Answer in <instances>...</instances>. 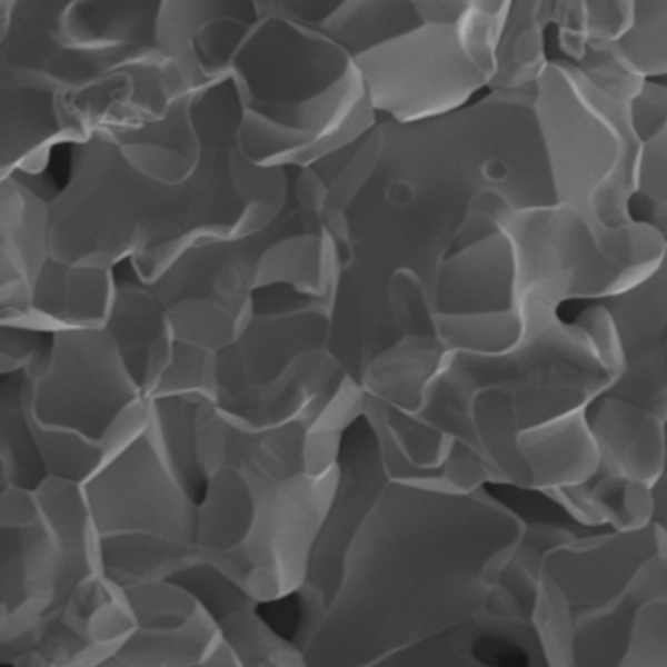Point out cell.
<instances>
[{
  "mask_svg": "<svg viewBox=\"0 0 667 667\" xmlns=\"http://www.w3.org/2000/svg\"><path fill=\"white\" fill-rule=\"evenodd\" d=\"M636 193L650 201V223L666 233V129L641 143Z\"/></svg>",
  "mask_w": 667,
  "mask_h": 667,
  "instance_id": "obj_35",
  "label": "cell"
},
{
  "mask_svg": "<svg viewBox=\"0 0 667 667\" xmlns=\"http://www.w3.org/2000/svg\"><path fill=\"white\" fill-rule=\"evenodd\" d=\"M449 349L437 335H405L367 367L361 387L386 406L417 414Z\"/></svg>",
  "mask_w": 667,
  "mask_h": 667,
  "instance_id": "obj_15",
  "label": "cell"
},
{
  "mask_svg": "<svg viewBox=\"0 0 667 667\" xmlns=\"http://www.w3.org/2000/svg\"><path fill=\"white\" fill-rule=\"evenodd\" d=\"M440 477L451 489L471 492L486 481L501 482L487 460L469 446L454 440L440 467Z\"/></svg>",
  "mask_w": 667,
  "mask_h": 667,
  "instance_id": "obj_37",
  "label": "cell"
},
{
  "mask_svg": "<svg viewBox=\"0 0 667 667\" xmlns=\"http://www.w3.org/2000/svg\"><path fill=\"white\" fill-rule=\"evenodd\" d=\"M166 579L190 593L217 623L231 613L255 608L257 604L239 584L197 555Z\"/></svg>",
  "mask_w": 667,
  "mask_h": 667,
  "instance_id": "obj_30",
  "label": "cell"
},
{
  "mask_svg": "<svg viewBox=\"0 0 667 667\" xmlns=\"http://www.w3.org/2000/svg\"><path fill=\"white\" fill-rule=\"evenodd\" d=\"M510 0H472L455 22L472 60L492 79L496 53L508 18Z\"/></svg>",
  "mask_w": 667,
  "mask_h": 667,
  "instance_id": "obj_31",
  "label": "cell"
},
{
  "mask_svg": "<svg viewBox=\"0 0 667 667\" xmlns=\"http://www.w3.org/2000/svg\"><path fill=\"white\" fill-rule=\"evenodd\" d=\"M103 329L139 387L175 340L162 305L140 281L118 282Z\"/></svg>",
  "mask_w": 667,
  "mask_h": 667,
  "instance_id": "obj_16",
  "label": "cell"
},
{
  "mask_svg": "<svg viewBox=\"0 0 667 667\" xmlns=\"http://www.w3.org/2000/svg\"><path fill=\"white\" fill-rule=\"evenodd\" d=\"M637 606L626 594L619 600L574 619L571 665L620 666Z\"/></svg>",
  "mask_w": 667,
  "mask_h": 667,
  "instance_id": "obj_25",
  "label": "cell"
},
{
  "mask_svg": "<svg viewBox=\"0 0 667 667\" xmlns=\"http://www.w3.org/2000/svg\"><path fill=\"white\" fill-rule=\"evenodd\" d=\"M626 595L636 604L666 600V557L656 554L645 560L634 574Z\"/></svg>",
  "mask_w": 667,
  "mask_h": 667,
  "instance_id": "obj_40",
  "label": "cell"
},
{
  "mask_svg": "<svg viewBox=\"0 0 667 667\" xmlns=\"http://www.w3.org/2000/svg\"><path fill=\"white\" fill-rule=\"evenodd\" d=\"M574 323L587 338L595 356L611 377L624 368V352L607 307L600 301L584 309Z\"/></svg>",
  "mask_w": 667,
  "mask_h": 667,
  "instance_id": "obj_36",
  "label": "cell"
},
{
  "mask_svg": "<svg viewBox=\"0 0 667 667\" xmlns=\"http://www.w3.org/2000/svg\"><path fill=\"white\" fill-rule=\"evenodd\" d=\"M18 380L32 431L90 447L104 461L148 426L149 399L104 329L51 335Z\"/></svg>",
  "mask_w": 667,
  "mask_h": 667,
  "instance_id": "obj_4",
  "label": "cell"
},
{
  "mask_svg": "<svg viewBox=\"0 0 667 667\" xmlns=\"http://www.w3.org/2000/svg\"><path fill=\"white\" fill-rule=\"evenodd\" d=\"M525 527L482 488L387 480L347 549L321 638L370 665L475 617Z\"/></svg>",
  "mask_w": 667,
  "mask_h": 667,
  "instance_id": "obj_1",
  "label": "cell"
},
{
  "mask_svg": "<svg viewBox=\"0 0 667 667\" xmlns=\"http://www.w3.org/2000/svg\"><path fill=\"white\" fill-rule=\"evenodd\" d=\"M551 1H516L496 53V72L488 83L491 91L535 93L537 80L548 63L545 30L552 20Z\"/></svg>",
  "mask_w": 667,
  "mask_h": 667,
  "instance_id": "obj_19",
  "label": "cell"
},
{
  "mask_svg": "<svg viewBox=\"0 0 667 667\" xmlns=\"http://www.w3.org/2000/svg\"><path fill=\"white\" fill-rule=\"evenodd\" d=\"M337 271L336 240L325 230L296 235L257 253L255 289L288 283L313 297L326 296Z\"/></svg>",
  "mask_w": 667,
  "mask_h": 667,
  "instance_id": "obj_20",
  "label": "cell"
},
{
  "mask_svg": "<svg viewBox=\"0 0 667 667\" xmlns=\"http://www.w3.org/2000/svg\"><path fill=\"white\" fill-rule=\"evenodd\" d=\"M80 484L96 537L149 535L195 547L197 504L170 469L149 422Z\"/></svg>",
  "mask_w": 667,
  "mask_h": 667,
  "instance_id": "obj_9",
  "label": "cell"
},
{
  "mask_svg": "<svg viewBox=\"0 0 667 667\" xmlns=\"http://www.w3.org/2000/svg\"><path fill=\"white\" fill-rule=\"evenodd\" d=\"M666 17L665 0L634 1L633 21L613 43L620 61L646 80L666 73Z\"/></svg>",
  "mask_w": 667,
  "mask_h": 667,
  "instance_id": "obj_29",
  "label": "cell"
},
{
  "mask_svg": "<svg viewBox=\"0 0 667 667\" xmlns=\"http://www.w3.org/2000/svg\"><path fill=\"white\" fill-rule=\"evenodd\" d=\"M354 60L375 111L400 123L455 111L490 82L455 23L421 22Z\"/></svg>",
  "mask_w": 667,
  "mask_h": 667,
  "instance_id": "obj_7",
  "label": "cell"
},
{
  "mask_svg": "<svg viewBox=\"0 0 667 667\" xmlns=\"http://www.w3.org/2000/svg\"><path fill=\"white\" fill-rule=\"evenodd\" d=\"M247 239L193 246L150 283L176 340L218 352L253 316L257 253Z\"/></svg>",
  "mask_w": 667,
  "mask_h": 667,
  "instance_id": "obj_8",
  "label": "cell"
},
{
  "mask_svg": "<svg viewBox=\"0 0 667 667\" xmlns=\"http://www.w3.org/2000/svg\"><path fill=\"white\" fill-rule=\"evenodd\" d=\"M317 22L352 57L421 23L412 2L405 1L340 2Z\"/></svg>",
  "mask_w": 667,
  "mask_h": 667,
  "instance_id": "obj_22",
  "label": "cell"
},
{
  "mask_svg": "<svg viewBox=\"0 0 667 667\" xmlns=\"http://www.w3.org/2000/svg\"><path fill=\"white\" fill-rule=\"evenodd\" d=\"M518 444L530 488L547 491L579 485L598 474L599 456L585 407L521 430Z\"/></svg>",
  "mask_w": 667,
  "mask_h": 667,
  "instance_id": "obj_14",
  "label": "cell"
},
{
  "mask_svg": "<svg viewBox=\"0 0 667 667\" xmlns=\"http://www.w3.org/2000/svg\"><path fill=\"white\" fill-rule=\"evenodd\" d=\"M447 359L448 355L444 367L428 389L421 409L415 415L454 440L469 446L485 458L472 415L476 394L448 365Z\"/></svg>",
  "mask_w": 667,
  "mask_h": 667,
  "instance_id": "obj_28",
  "label": "cell"
},
{
  "mask_svg": "<svg viewBox=\"0 0 667 667\" xmlns=\"http://www.w3.org/2000/svg\"><path fill=\"white\" fill-rule=\"evenodd\" d=\"M666 349L625 359L623 370L603 394L625 399L666 418Z\"/></svg>",
  "mask_w": 667,
  "mask_h": 667,
  "instance_id": "obj_32",
  "label": "cell"
},
{
  "mask_svg": "<svg viewBox=\"0 0 667 667\" xmlns=\"http://www.w3.org/2000/svg\"><path fill=\"white\" fill-rule=\"evenodd\" d=\"M216 354L175 339L142 385V392L148 399L178 398L196 405L212 402Z\"/></svg>",
  "mask_w": 667,
  "mask_h": 667,
  "instance_id": "obj_24",
  "label": "cell"
},
{
  "mask_svg": "<svg viewBox=\"0 0 667 667\" xmlns=\"http://www.w3.org/2000/svg\"><path fill=\"white\" fill-rule=\"evenodd\" d=\"M468 1H412L424 23H455Z\"/></svg>",
  "mask_w": 667,
  "mask_h": 667,
  "instance_id": "obj_42",
  "label": "cell"
},
{
  "mask_svg": "<svg viewBox=\"0 0 667 667\" xmlns=\"http://www.w3.org/2000/svg\"><path fill=\"white\" fill-rule=\"evenodd\" d=\"M435 332L451 351L499 355L521 339L522 328L515 308L470 313H435Z\"/></svg>",
  "mask_w": 667,
  "mask_h": 667,
  "instance_id": "obj_27",
  "label": "cell"
},
{
  "mask_svg": "<svg viewBox=\"0 0 667 667\" xmlns=\"http://www.w3.org/2000/svg\"><path fill=\"white\" fill-rule=\"evenodd\" d=\"M515 298V257L502 231L449 252L430 290L435 313L507 310L514 308Z\"/></svg>",
  "mask_w": 667,
  "mask_h": 667,
  "instance_id": "obj_12",
  "label": "cell"
},
{
  "mask_svg": "<svg viewBox=\"0 0 667 667\" xmlns=\"http://www.w3.org/2000/svg\"><path fill=\"white\" fill-rule=\"evenodd\" d=\"M0 439L4 487L18 486L34 490L48 474L22 410L19 380L6 381L1 387Z\"/></svg>",
  "mask_w": 667,
  "mask_h": 667,
  "instance_id": "obj_26",
  "label": "cell"
},
{
  "mask_svg": "<svg viewBox=\"0 0 667 667\" xmlns=\"http://www.w3.org/2000/svg\"><path fill=\"white\" fill-rule=\"evenodd\" d=\"M117 285L112 269L51 258L37 278L26 308L0 323L51 335L103 329Z\"/></svg>",
  "mask_w": 667,
  "mask_h": 667,
  "instance_id": "obj_11",
  "label": "cell"
},
{
  "mask_svg": "<svg viewBox=\"0 0 667 667\" xmlns=\"http://www.w3.org/2000/svg\"><path fill=\"white\" fill-rule=\"evenodd\" d=\"M40 334L23 327L0 323V371L19 375L41 355Z\"/></svg>",
  "mask_w": 667,
  "mask_h": 667,
  "instance_id": "obj_39",
  "label": "cell"
},
{
  "mask_svg": "<svg viewBox=\"0 0 667 667\" xmlns=\"http://www.w3.org/2000/svg\"><path fill=\"white\" fill-rule=\"evenodd\" d=\"M614 320L625 359L666 349V261L647 277L600 300Z\"/></svg>",
  "mask_w": 667,
  "mask_h": 667,
  "instance_id": "obj_21",
  "label": "cell"
},
{
  "mask_svg": "<svg viewBox=\"0 0 667 667\" xmlns=\"http://www.w3.org/2000/svg\"><path fill=\"white\" fill-rule=\"evenodd\" d=\"M1 526L20 527L38 521L41 518L34 490L7 486L1 491Z\"/></svg>",
  "mask_w": 667,
  "mask_h": 667,
  "instance_id": "obj_41",
  "label": "cell"
},
{
  "mask_svg": "<svg viewBox=\"0 0 667 667\" xmlns=\"http://www.w3.org/2000/svg\"><path fill=\"white\" fill-rule=\"evenodd\" d=\"M235 79L240 149L256 165L310 166L377 122L354 57L291 4L262 2Z\"/></svg>",
  "mask_w": 667,
  "mask_h": 667,
  "instance_id": "obj_2",
  "label": "cell"
},
{
  "mask_svg": "<svg viewBox=\"0 0 667 667\" xmlns=\"http://www.w3.org/2000/svg\"><path fill=\"white\" fill-rule=\"evenodd\" d=\"M585 416L599 456L598 474L650 486L665 474L666 418L608 394L594 398Z\"/></svg>",
  "mask_w": 667,
  "mask_h": 667,
  "instance_id": "obj_13",
  "label": "cell"
},
{
  "mask_svg": "<svg viewBox=\"0 0 667 667\" xmlns=\"http://www.w3.org/2000/svg\"><path fill=\"white\" fill-rule=\"evenodd\" d=\"M499 228L514 251V308L521 321V338L559 320L561 302L605 299L657 269L615 266L578 212L564 203L511 210L500 219Z\"/></svg>",
  "mask_w": 667,
  "mask_h": 667,
  "instance_id": "obj_5",
  "label": "cell"
},
{
  "mask_svg": "<svg viewBox=\"0 0 667 667\" xmlns=\"http://www.w3.org/2000/svg\"><path fill=\"white\" fill-rule=\"evenodd\" d=\"M530 620L538 635L545 660L552 666L571 665L573 615L559 590L542 576H538Z\"/></svg>",
  "mask_w": 667,
  "mask_h": 667,
  "instance_id": "obj_33",
  "label": "cell"
},
{
  "mask_svg": "<svg viewBox=\"0 0 667 667\" xmlns=\"http://www.w3.org/2000/svg\"><path fill=\"white\" fill-rule=\"evenodd\" d=\"M448 362L476 394L507 392L521 430L586 407L611 382L583 331L560 319L504 354L450 350Z\"/></svg>",
  "mask_w": 667,
  "mask_h": 667,
  "instance_id": "obj_6",
  "label": "cell"
},
{
  "mask_svg": "<svg viewBox=\"0 0 667 667\" xmlns=\"http://www.w3.org/2000/svg\"><path fill=\"white\" fill-rule=\"evenodd\" d=\"M51 213L34 206L6 207L1 219L0 321L20 313L51 257Z\"/></svg>",
  "mask_w": 667,
  "mask_h": 667,
  "instance_id": "obj_17",
  "label": "cell"
},
{
  "mask_svg": "<svg viewBox=\"0 0 667 667\" xmlns=\"http://www.w3.org/2000/svg\"><path fill=\"white\" fill-rule=\"evenodd\" d=\"M666 600L637 606L620 666H666Z\"/></svg>",
  "mask_w": 667,
  "mask_h": 667,
  "instance_id": "obj_34",
  "label": "cell"
},
{
  "mask_svg": "<svg viewBox=\"0 0 667 667\" xmlns=\"http://www.w3.org/2000/svg\"><path fill=\"white\" fill-rule=\"evenodd\" d=\"M665 528L649 524L631 530L573 539L541 559L538 576L551 581L568 604L573 620L625 596L638 567L665 554Z\"/></svg>",
  "mask_w": 667,
  "mask_h": 667,
  "instance_id": "obj_10",
  "label": "cell"
},
{
  "mask_svg": "<svg viewBox=\"0 0 667 667\" xmlns=\"http://www.w3.org/2000/svg\"><path fill=\"white\" fill-rule=\"evenodd\" d=\"M472 415L482 454L501 482L530 488L518 444L521 429L510 396L500 389H482L475 395Z\"/></svg>",
  "mask_w": 667,
  "mask_h": 667,
  "instance_id": "obj_23",
  "label": "cell"
},
{
  "mask_svg": "<svg viewBox=\"0 0 667 667\" xmlns=\"http://www.w3.org/2000/svg\"><path fill=\"white\" fill-rule=\"evenodd\" d=\"M666 87L645 80L630 101V119L641 142L666 129Z\"/></svg>",
  "mask_w": 667,
  "mask_h": 667,
  "instance_id": "obj_38",
  "label": "cell"
},
{
  "mask_svg": "<svg viewBox=\"0 0 667 667\" xmlns=\"http://www.w3.org/2000/svg\"><path fill=\"white\" fill-rule=\"evenodd\" d=\"M255 516V498L246 476L220 467L207 480L197 505L196 555L212 565L237 552L246 541Z\"/></svg>",
  "mask_w": 667,
  "mask_h": 667,
  "instance_id": "obj_18",
  "label": "cell"
},
{
  "mask_svg": "<svg viewBox=\"0 0 667 667\" xmlns=\"http://www.w3.org/2000/svg\"><path fill=\"white\" fill-rule=\"evenodd\" d=\"M629 106L568 60H548L537 80L534 111L555 200L576 210L595 238L636 220L630 202L643 142Z\"/></svg>",
  "mask_w": 667,
  "mask_h": 667,
  "instance_id": "obj_3",
  "label": "cell"
}]
</instances>
